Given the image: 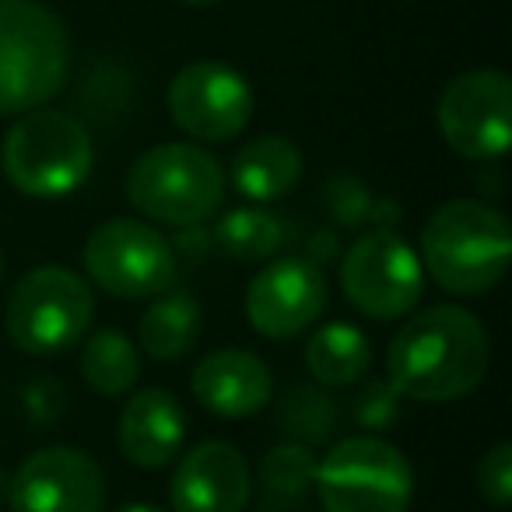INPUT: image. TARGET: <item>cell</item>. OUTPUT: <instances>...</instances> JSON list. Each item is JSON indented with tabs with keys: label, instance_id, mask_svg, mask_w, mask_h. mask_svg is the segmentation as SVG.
Segmentation results:
<instances>
[{
	"label": "cell",
	"instance_id": "1",
	"mask_svg": "<svg viewBox=\"0 0 512 512\" xmlns=\"http://www.w3.org/2000/svg\"><path fill=\"white\" fill-rule=\"evenodd\" d=\"M491 341L484 323L460 306H435L400 327L386 351V379L421 404H453L484 383Z\"/></svg>",
	"mask_w": 512,
	"mask_h": 512
},
{
	"label": "cell",
	"instance_id": "2",
	"mask_svg": "<svg viewBox=\"0 0 512 512\" xmlns=\"http://www.w3.org/2000/svg\"><path fill=\"white\" fill-rule=\"evenodd\" d=\"M418 260L442 292L463 299L484 295L509 271V221L481 200H446L421 232Z\"/></svg>",
	"mask_w": 512,
	"mask_h": 512
},
{
	"label": "cell",
	"instance_id": "3",
	"mask_svg": "<svg viewBox=\"0 0 512 512\" xmlns=\"http://www.w3.org/2000/svg\"><path fill=\"white\" fill-rule=\"evenodd\" d=\"M71 43L39 0H0V116H22L57 99Z\"/></svg>",
	"mask_w": 512,
	"mask_h": 512
},
{
	"label": "cell",
	"instance_id": "4",
	"mask_svg": "<svg viewBox=\"0 0 512 512\" xmlns=\"http://www.w3.org/2000/svg\"><path fill=\"white\" fill-rule=\"evenodd\" d=\"M95 162L92 137L74 116L57 109L22 113L0 144V169L18 193L57 200L88 179Z\"/></svg>",
	"mask_w": 512,
	"mask_h": 512
},
{
	"label": "cell",
	"instance_id": "5",
	"mask_svg": "<svg viewBox=\"0 0 512 512\" xmlns=\"http://www.w3.org/2000/svg\"><path fill=\"white\" fill-rule=\"evenodd\" d=\"M225 165L200 144H155L127 176V200L151 221L190 228L225 200Z\"/></svg>",
	"mask_w": 512,
	"mask_h": 512
},
{
	"label": "cell",
	"instance_id": "6",
	"mask_svg": "<svg viewBox=\"0 0 512 512\" xmlns=\"http://www.w3.org/2000/svg\"><path fill=\"white\" fill-rule=\"evenodd\" d=\"M323 512H407L414 474L407 456L376 435H351L316 463Z\"/></svg>",
	"mask_w": 512,
	"mask_h": 512
},
{
	"label": "cell",
	"instance_id": "7",
	"mask_svg": "<svg viewBox=\"0 0 512 512\" xmlns=\"http://www.w3.org/2000/svg\"><path fill=\"white\" fill-rule=\"evenodd\" d=\"M95 316V295L67 267H36L11 288L4 327L29 355H57L85 341Z\"/></svg>",
	"mask_w": 512,
	"mask_h": 512
},
{
	"label": "cell",
	"instance_id": "8",
	"mask_svg": "<svg viewBox=\"0 0 512 512\" xmlns=\"http://www.w3.org/2000/svg\"><path fill=\"white\" fill-rule=\"evenodd\" d=\"M85 271L109 295L158 299L176 281V249L144 221L113 218L85 239Z\"/></svg>",
	"mask_w": 512,
	"mask_h": 512
},
{
	"label": "cell",
	"instance_id": "9",
	"mask_svg": "<svg viewBox=\"0 0 512 512\" xmlns=\"http://www.w3.org/2000/svg\"><path fill=\"white\" fill-rule=\"evenodd\" d=\"M341 288L358 313L372 320H400L421 302L425 267L397 232L376 228L344 253Z\"/></svg>",
	"mask_w": 512,
	"mask_h": 512
},
{
	"label": "cell",
	"instance_id": "10",
	"mask_svg": "<svg viewBox=\"0 0 512 512\" xmlns=\"http://www.w3.org/2000/svg\"><path fill=\"white\" fill-rule=\"evenodd\" d=\"M439 130L470 162L502 158L512 144V81L502 71H467L442 88Z\"/></svg>",
	"mask_w": 512,
	"mask_h": 512
},
{
	"label": "cell",
	"instance_id": "11",
	"mask_svg": "<svg viewBox=\"0 0 512 512\" xmlns=\"http://www.w3.org/2000/svg\"><path fill=\"white\" fill-rule=\"evenodd\" d=\"M253 88L235 67L221 60L186 64L169 85V113L193 141L221 144L246 130L253 116Z\"/></svg>",
	"mask_w": 512,
	"mask_h": 512
},
{
	"label": "cell",
	"instance_id": "12",
	"mask_svg": "<svg viewBox=\"0 0 512 512\" xmlns=\"http://www.w3.org/2000/svg\"><path fill=\"white\" fill-rule=\"evenodd\" d=\"M11 512H102L106 474L74 446H46L11 474Z\"/></svg>",
	"mask_w": 512,
	"mask_h": 512
},
{
	"label": "cell",
	"instance_id": "13",
	"mask_svg": "<svg viewBox=\"0 0 512 512\" xmlns=\"http://www.w3.org/2000/svg\"><path fill=\"white\" fill-rule=\"evenodd\" d=\"M327 306V278L309 256H278L249 281L246 320L271 341L309 330Z\"/></svg>",
	"mask_w": 512,
	"mask_h": 512
},
{
	"label": "cell",
	"instance_id": "14",
	"mask_svg": "<svg viewBox=\"0 0 512 512\" xmlns=\"http://www.w3.org/2000/svg\"><path fill=\"white\" fill-rule=\"evenodd\" d=\"M253 495L249 463L232 442L207 439L179 456L169 481L172 512H246Z\"/></svg>",
	"mask_w": 512,
	"mask_h": 512
},
{
	"label": "cell",
	"instance_id": "15",
	"mask_svg": "<svg viewBox=\"0 0 512 512\" xmlns=\"http://www.w3.org/2000/svg\"><path fill=\"white\" fill-rule=\"evenodd\" d=\"M193 397L218 418H253L260 407H267L274 393V379L253 351L221 348L211 351L204 362L193 369L190 379Z\"/></svg>",
	"mask_w": 512,
	"mask_h": 512
},
{
	"label": "cell",
	"instance_id": "16",
	"mask_svg": "<svg viewBox=\"0 0 512 512\" xmlns=\"http://www.w3.org/2000/svg\"><path fill=\"white\" fill-rule=\"evenodd\" d=\"M183 435V404L162 386H148V390L134 393L123 404L120 425H116V442H120L123 456L144 470H158L176 460V453L183 449Z\"/></svg>",
	"mask_w": 512,
	"mask_h": 512
},
{
	"label": "cell",
	"instance_id": "17",
	"mask_svg": "<svg viewBox=\"0 0 512 512\" xmlns=\"http://www.w3.org/2000/svg\"><path fill=\"white\" fill-rule=\"evenodd\" d=\"M302 179V151L295 141L278 134H264L242 144L232 158V186L246 200L271 204L295 190Z\"/></svg>",
	"mask_w": 512,
	"mask_h": 512
},
{
	"label": "cell",
	"instance_id": "18",
	"mask_svg": "<svg viewBox=\"0 0 512 512\" xmlns=\"http://www.w3.org/2000/svg\"><path fill=\"white\" fill-rule=\"evenodd\" d=\"M200 334V302L186 292H162L148 306L137 327V341L158 362L183 358L197 344Z\"/></svg>",
	"mask_w": 512,
	"mask_h": 512
},
{
	"label": "cell",
	"instance_id": "19",
	"mask_svg": "<svg viewBox=\"0 0 512 512\" xmlns=\"http://www.w3.org/2000/svg\"><path fill=\"white\" fill-rule=\"evenodd\" d=\"M369 337L351 323H327L306 344V365L323 386H351L369 372Z\"/></svg>",
	"mask_w": 512,
	"mask_h": 512
},
{
	"label": "cell",
	"instance_id": "20",
	"mask_svg": "<svg viewBox=\"0 0 512 512\" xmlns=\"http://www.w3.org/2000/svg\"><path fill=\"white\" fill-rule=\"evenodd\" d=\"M81 376L102 397H123L141 379V351L120 330H99L81 348Z\"/></svg>",
	"mask_w": 512,
	"mask_h": 512
},
{
	"label": "cell",
	"instance_id": "21",
	"mask_svg": "<svg viewBox=\"0 0 512 512\" xmlns=\"http://www.w3.org/2000/svg\"><path fill=\"white\" fill-rule=\"evenodd\" d=\"M221 253L239 260V264H264L274 253H281L288 239L285 221L264 207H235L214 228Z\"/></svg>",
	"mask_w": 512,
	"mask_h": 512
},
{
	"label": "cell",
	"instance_id": "22",
	"mask_svg": "<svg viewBox=\"0 0 512 512\" xmlns=\"http://www.w3.org/2000/svg\"><path fill=\"white\" fill-rule=\"evenodd\" d=\"M260 481H264L267 495L281 498V502H299L316 481V456L302 442H288L264 456L260 463Z\"/></svg>",
	"mask_w": 512,
	"mask_h": 512
},
{
	"label": "cell",
	"instance_id": "23",
	"mask_svg": "<svg viewBox=\"0 0 512 512\" xmlns=\"http://www.w3.org/2000/svg\"><path fill=\"white\" fill-rule=\"evenodd\" d=\"M334 421H337L334 404H330L323 393L309 390V386H295L292 397H288L278 411L281 432L302 439V446L327 439V435L334 432Z\"/></svg>",
	"mask_w": 512,
	"mask_h": 512
},
{
	"label": "cell",
	"instance_id": "24",
	"mask_svg": "<svg viewBox=\"0 0 512 512\" xmlns=\"http://www.w3.org/2000/svg\"><path fill=\"white\" fill-rule=\"evenodd\" d=\"M400 400H404V393H400L390 379H372V383L362 386V393L355 397L351 414H355L358 425L369 428V432H383V428H390L393 421H397Z\"/></svg>",
	"mask_w": 512,
	"mask_h": 512
},
{
	"label": "cell",
	"instance_id": "25",
	"mask_svg": "<svg viewBox=\"0 0 512 512\" xmlns=\"http://www.w3.org/2000/svg\"><path fill=\"white\" fill-rule=\"evenodd\" d=\"M477 491L488 498L491 505L505 509L512 502V446L498 442L477 463Z\"/></svg>",
	"mask_w": 512,
	"mask_h": 512
},
{
	"label": "cell",
	"instance_id": "26",
	"mask_svg": "<svg viewBox=\"0 0 512 512\" xmlns=\"http://www.w3.org/2000/svg\"><path fill=\"white\" fill-rule=\"evenodd\" d=\"M67 407V390L57 383V379H36L25 390V411L36 425H50V421L60 418V411Z\"/></svg>",
	"mask_w": 512,
	"mask_h": 512
},
{
	"label": "cell",
	"instance_id": "27",
	"mask_svg": "<svg viewBox=\"0 0 512 512\" xmlns=\"http://www.w3.org/2000/svg\"><path fill=\"white\" fill-rule=\"evenodd\" d=\"M113 512H165V509H158V505H151V502H127Z\"/></svg>",
	"mask_w": 512,
	"mask_h": 512
},
{
	"label": "cell",
	"instance_id": "28",
	"mask_svg": "<svg viewBox=\"0 0 512 512\" xmlns=\"http://www.w3.org/2000/svg\"><path fill=\"white\" fill-rule=\"evenodd\" d=\"M179 4H186V8H211L218 0H179Z\"/></svg>",
	"mask_w": 512,
	"mask_h": 512
},
{
	"label": "cell",
	"instance_id": "29",
	"mask_svg": "<svg viewBox=\"0 0 512 512\" xmlns=\"http://www.w3.org/2000/svg\"><path fill=\"white\" fill-rule=\"evenodd\" d=\"M8 488H11V477H8V474H4V470H0V498L8 495Z\"/></svg>",
	"mask_w": 512,
	"mask_h": 512
},
{
	"label": "cell",
	"instance_id": "30",
	"mask_svg": "<svg viewBox=\"0 0 512 512\" xmlns=\"http://www.w3.org/2000/svg\"><path fill=\"white\" fill-rule=\"evenodd\" d=\"M0 278H4V253H0Z\"/></svg>",
	"mask_w": 512,
	"mask_h": 512
}]
</instances>
